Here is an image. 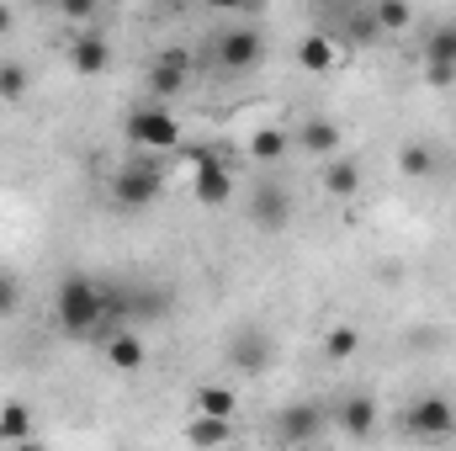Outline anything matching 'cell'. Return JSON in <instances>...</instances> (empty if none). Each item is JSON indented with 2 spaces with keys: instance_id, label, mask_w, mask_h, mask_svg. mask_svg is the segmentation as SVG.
Instances as JSON below:
<instances>
[{
  "instance_id": "cell-1",
  "label": "cell",
  "mask_w": 456,
  "mask_h": 451,
  "mask_svg": "<svg viewBox=\"0 0 456 451\" xmlns=\"http://www.w3.org/2000/svg\"><path fill=\"white\" fill-rule=\"evenodd\" d=\"M133 319L127 308V292L102 282V276H86V271H69L59 287H53V324L64 340H102L122 330Z\"/></svg>"
},
{
  "instance_id": "cell-2",
  "label": "cell",
  "mask_w": 456,
  "mask_h": 451,
  "mask_svg": "<svg viewBox=\"0 0 456 451\" xmlns=\"http://www.w3.org/2000/svg\"><path fill=\"white\" fill-rule=\"evenodd\" d=\"M107 197H112L117 213H143V208H154V202L165 197V170H159V154L133 149V154H127V160L112 170Z\"/></svg>"
},
{
  "instance_id": "cell-3",
  "label": "cell",
  "mask_w": 456,
  "mask_h": 451,
  "mask_svg": "<svg viewBox=\"0 0 456 451\" xmlns=\"http://www.w3.org/2000/svg\"><path fill=\"white\" fill-rule=\"evenodd\" d=\"M122 138H127V149H143V154H170V149L186 144L181 122L165 107H133V112L122 117Z\"/></svg>"
},
{
  "instance_id": "cell-4",
  "label": "cell",
  "mask_w": 456,
  "mask_h": 451,
  "mask_svg": "<svg viewBox=\"0 0 456 451\" xmlns=\"http://www.w3.org/2000/svg\"><path fill=\"white\" fill-rule=\"evenodd\" d=\"M260 59H265V37L255 27H224L218 43H213V64H218V75H228V80L255 75Z\"/></svg>"
},
{
  "instance_id": "cell-5",
  "label": "cell",
  "mask_w": 456,
  "mask_h": 451,
  "mask_svg": "<svg viewBox=\"0 0 456 451\" xmlns=\"http://www.w3.org/2000/svg\"><path fill=\"white\" fill-rule=\"evenodd\" d=\"M191 80H197V59H191L186 48H165V53H154L149 70H143V86H149L154 102H175V96H186Z\"/></svg>"
},
{
  "instance_id": "cell-6",
  "label": "cell",
  "mask_w": 456,
  "mask_h": 451,
  "mask_svg": "<svg viewBox=\"0 0 456 451\" xmlns=\"http://www.w3.org/2000/svg\"><path fill=\"white\" fill-rule=\"evenodd\" d=\"M403 425H409V436H419V441H452L456 436V404L446 393H419V398L403 409Z\"/></svg>"
},
{
  "instance_id": "cell-7",
  "label": "cell",
  "mask_w": 456,
  "mask_h": 451,
  "mask_svg": "<svg viewBox=\"0 0 456 451\" xmlns=\"http://www.w3.org/2000/svg\"><path fill=\"white\" fill-rule=\"evenodd\" d=\"M191 197L202 208H224L228 197H233V165H228L224 149H208V160L191 170Z\"/></svg>"
},
{
  "instance_id": "cell-8",
  "label": "cell",
  "mask_w": 456,
  "mask_h": 451,
  "mask_svg": "<svg viewBox=\"0 0 456 451\" xmlns=\"http://www.w3.org/2000/svg\"><path fill=\"white\" fill-rule=\"evenodd\" d=\"M271 356H276V340L265 335V330H255V324H244V330L228 335V366L244 372V377H260L271 366Z\"/></svg>"
},
{
  "instance_id": "cell-9",
  "label": "cell",
  "mask_w": 456,
  "mask_h": 451,
  "mask_svg": "<svg viewBox=\"0 0 456 451\" xmlns=\"http://www.w3.org/2000/svg\"><path fill=\"white\" fill-rule=\"evenodd\" d=\"M249 224L260 228V234H287L292 224V192L287 186H255L249 192Z\"/></svg>"
},
{
  "instance_id": "cell-10",
  "label": "cell",
  "mask_w": 456,
  "mask_h": 451,
  "mask_svg": "<svg viewBox=\"0 0 456 451\" xmlns=\"http://www.w3.org/2000/svg\"><path fill=\"white\" fill-rule=\"evenodd\" d=\"M69 70H75L80 80H96V75L112 70V43L102 37V27L75 32V43H69Z\"/></svg>"
},
{
  "instance_id": "cell-11",
  "label": "cell",
  "mask_w": 456,
  "mask_h": 451,
  "mask_svg": "<svg viewBox=\"0 0 456 451\" xmlns=\"http://www.w3.org/2000/svg\"><path fill=\"white\" fill-rule=\"evenodd\" d=\"M324 425H330V409H324V404H287V409L276 414V436H281V441H292V447L319 441V436H324Z\"/></svg>"
},
{
  "instance_id": "cell-12",
  "label": "cell",
  "mask_w": 456,
  "mask_h": 451,
  "mask_svg": "<svg viewBox=\"0 0 456 451\" xmlns=\"http://www.w3.org/2000/svg\"><path fill=\"white\" fill-rule=\"evenodd\" d=\"M425 80L430 86H456V21H441L425 37Z\"/></svg>"
},
{
  "instance_id": "cell-13",
  "label": "cell",
  "mask_w": 456,
  "mask_h": 451,
  "mask_svg": "<svg viewBox=\"0 0 456 451\" xmlns=\"http://www.w3.org/2000/svg\"><path fill=\"white\" fill-rule=\"evenodd\" d=\"M102 361H107L112 372H122V377H133V372H143L149 345H143V335H133V330L122 324V330H112V335L102 340Z\"/></svg>"
},
{
  "instance_id": "cell-14",
  "label": "cell",
  "mask_w": 456,
  "mask_h": 451,
  "mask_svg": "<svg viewBox=\"0 0 456 451\" xmlns=\"http://www.w3.org/2000/svg\"><path fill=\"white\" fill-rule=\"evenodd\" d=\"M361 186H366V165L355 160V154H330L324 160V192L335 197V202H350V197H361Z\"/></svg>"
},
{
  "instance_id": "cell-15",
  "label": "cell",
  "mask_w": 456,
  "mask_h": 451,
  "mask_svg": "<svg viewBox=\"0 0 456 451\" xmlns=\"http://www.w3.org/2000/svg\"><path fill=\"white\" fill-rule=\"evenodd\" d=\"M303 154H319V160H330V154H340L345 149V133L340 122H330V117H308L303 127H297V138H292Z\"/></svg>"
},
{
  "instance_id": "cell-16",
  "label": "cell",
  "mask_w": 456,
  "mask_h": 451,
  "mask_svg": "<svg viewBox=\"0 0 456 451\" xmlns=\"http://www.w3.org/2000/svg\"><path fill=\"white\" fill-rule=\"evenodd\" d=\"M244 154H249L255 165H281V160L292 154V133H281V127H255V133L244 138Z\"/></svg>"
},
{
  "instance_id": "cell-17",
  "label": "cell",
  "mask_w": 456,
  "mask_h": 451,
  "mask_svg": "<svg viewBox=\"0 0 456 451\" xmlns=\"http://www.w3.org/2000/svg\"><path fill=\"white\" fill-rule=\"evenodd\" d=\"M335 420H340L345 436H355V441H366L371 430H377V398H366V393H355V398H345L340 409H335Z\"/></svg>"
},
{
  "instance_id": "cell-18",
  "label": "cell",
  "mask_w": 456,
  "mask_h": 451,
  "mask_svg": "<svg viewBox=\"0 0 456 451\" xmlns=\"http://www.w3.org/2000/svg\"><path fill=\"white\" fill-rule=\"evenodd\" d=\"M297 64H303L308 75H330V70L340 64V48H335V37H330V32H308V37L297 43Z\"/></svg>"
},
{
  "instance_id": "cell-19",
  "label": "cell",
  "mask_w": 456,
  "mask_h": 451,
  "mask_svg": "<svg viewBox=\"0 0 456 451\" xmlns=\"http://www.w3.org/2000/svg\"><path fill=\"white\" fill-rule=\"evenodd\" d=\"M436 170H441V154H436L425 138H414V144L398 149V176H409V181H430Z\"/></svg>"
},
{
  "instance_id": "cell-20",
  "label": "cell",
  "mask_w": 456,
  "mask_h": 451,
  "mask_svg": "<svg viewBox=\"0 0 456 451\" xmlns=\"http://www.w3.org/2000/svg\"><path fill=\"white\" fill-rule=\"evenodd\" d=\"M186 441H191V447H228V441H233V420L197 414V409H191V420H186Z\"/></svg>"
},
{
  "instance_id": "cell-21",
  "label": "cell",
  "mask_w": 456,
  "mask_h": 451,
  "mask_svg": "<svg viewBox=\"0 0 456 451\" xmlns=\"http://www.w3.org/2000/svg\"><path fill=\"white\" fill-rule=\"evenodd\" d=\"M191 409H197V414H218V420H233V409H239V393H233L228 382H202V388L191 393Z\"/></svg>"
},
{
  "instance_id": "cell-22",
  "label": "cell",
  "mask_w": 456,
  "mask_h": 451,
  "mask_svg": "<svg viewBox=\"0 0 456 451\" xmlns=\"http://www.w3.org/2000/svg\"><path fill=\"white\" fill-rule=\"evenodd\" d=\"M355 350H361V324L335 319V324L324 330V361H350Z\"/></svg>"
},
{
  "instance_id": "cell-23",
  "label": "cell",
  "mask_w": 456,
  "mask_h": 451,
  "mask_svg": "<svg viewBox=\"0 0 456 451\" xmlns=\"http://www.w3.org/2000/svg\"><path fill=\"white\" fill-rule=\"evenodd\" d=\"M37 430H32V409L27 404H0V441H32Z\"/></svg>"
},
{
  "instance_id": "cell-24",
  "label": "cell",
  "mask_w": 456,
  "mask_h": 451,
  "mask_svg": "<svg viewBox=\"0 0 456 451\" xmlns=\"http://www.w3.org/2000/svg\"><path fill=\"white\" fill-rule=\"evenodd\" d=\"M371 16H377L382 37H387V32H409V27H414V5H409V0H377V5H371Z\"/></svg>"
},
{
  "instance_id": "cell-25",
  "label": "cell",
  "mask_w": 456,
  "mask_h": 451,
  "mask_svg": "<svg viewBox=\"0 0 456 451\" xmlns=\"http://www.w3.org/2000/svg\"><path fill=\"white\" fill-rule=\"evenodd\" d=\"M27 86H32V75H27V64L21 59H0V102H21L27 96Z\"/></svg>"
},
{
  "instance_id": "cell-26",
  "label": "cell",
  "mask_w": 456,
  "mask_h": 451,
  "mask_svg": "<svg viewBox=\"0 0 456 451\" xmlns=\"http://www.w3.org/2000/svg\"><path fill=\"white\" fill-rule=\"evenodd\" d=\"M345 37L366 48V43H377V37H382V27H377V16H371V11H350V16H345Z\"/></svg>"
},
{
  "instance_id": "cell-27",
  "label": "cell",
  "mask_w": 456,
  "mask_h": 451,
  "mask_svg": "<svg viewBox=\"0 0 456 451\" xmlns=\"http://www.w3.org/2000/svg\"><path fill=\"white\" fill-rule=\"evenodd\" d=\"M53 5L64 21H96V11H102V0H53Z\"/></svg>"
},
{
  "instance_id": "cell-28",
  "label": "cell",
  "mask_w": 456,
  "mask_h": 451,
  "mask_svg": "<svg viewBox=\"0 0 456 451\" xmlns=\"http://www.w3.org/2000/svg\"><path fill=\"white\" fill-rule=\"evenodd\" d=\"M16 308H21V282L11 271H0V319H11Z\"/></svg>"
},
{
  "instance_id": "cell-29",
  "label": "cell",
  "mask_w": 456,
  "mask_h": 451,
  "mask_svg": "<svg viewBox=\"0 0 456 451\" xmlns=\"http://www.w3.org/2000/svg\"><path fill=\"white\" fill-rule=\"evenodd\" d=\"M213 11H224V16H255V11H265V0H208Z\"/></svg>"
},
{
  "instance_id": "cell-30",
  "label": "cell",
  "mask_w": 456,
  "mask_h": 451,
  "mask_svg": "<svg viewBox=\"0 0 456 451\" xmlns=\"http://www.w3.org/2000/svg\"><path fill=\"white\" fill-rule=\"evenodd\" d=\"M11 27H16V16H11V5H5V0H0V37H5V32H11Z\"/></svg>"
},
{
  "instance_id": "cell-31",
  "label": "cell",
  "mask_w": 456,
  "mask_h": 451,
  "mask_svg": "<svg viewBox=\"0 0 456 451\" xmlns=\"http://www.w3.org/2000/svg\"><path fill=\"white\" fill-rule=\"evenodd\" d=\"M127 5H138V0H127Z\"/></svg>"
}]
</instances>
